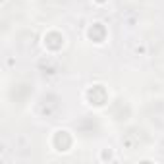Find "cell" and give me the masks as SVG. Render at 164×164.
<instances>
[{"label":"cell","mask_w":164,"mask_h":164,"mask_svg":"<svg viewBox=\"0 0 164 164\" xmlns=\"http://www.w3.org/2000/svg\"><path fill=\"white\" fill-rule=\"evenodd\" d=\"M98 2H102V0H98Z\"/></svg>","instance_id":"6da1fadb"}]
</instances>
